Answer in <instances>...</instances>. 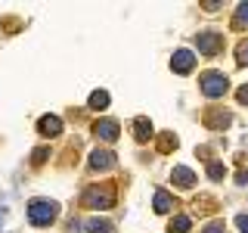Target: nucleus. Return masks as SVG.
Segmentation results:
<instances>
[{
	"instance_id": "nucleus-1",
	"label": "nucleus",
	"mask_w": 248,
	"mask_h": 233,
	"mask_svg": "<svg viewBox=\"0 0 248 233\" xmlns=\"http://www.w3.org/2000/svg\"><path fill=\"white\" fill-rule=\"evenodd\" d=\"M56 202H50V199H34L28 205V221L34 224V227H46V224H53L56 221Z\"/></svg>"
},
{
	"instance_id": "nucleus-2",
	"label": "nucleus",
	"mask_w": 248,
	"mask_h": 233,
	"mask_svg": "<svg viewBox=\"0 0 248 233\" xmlns=\"http://www.w3.org/2000/svg\"><path fill=\"white\" fill-rule=\"evenodd\" d=\"M202 93L205 97H223L227 93V75H220V72H208V75H202Z\"/></svg>"
},
{
	"instance_id": "nucleus-3",
	"label": "nucleus",
	"mask_w": 248,
	"mask_h": 233,
	"mask_svg": "<svg viewBox=\"0 0 248 233\" xmlns=\"http://www.w3.org/2000/svg\"><path fill=\"white\" fill-rule=\"evenodd\" d=\"M84 205H87V208H112L115 196L108 190H96V186H93V190L84 193Z\"/></svg>"
},
{
	"instance_id": "nucleus-4",
	"label": "nucleus",
	"mask_w": 248,
	"mask_h": 233,
	"mask_svg": "<svg viewBox=\"0 0 248 233\" xmlns=\"http://www.w3.org/2000/svg\"><path fill=\"white\" fill-rule=\"evenodd\" d=\"M170 68H174L177 75H189L192 68H196V53L192 50H177L174 56H170Z\"/></svg>"
},
{
	"instance_id": "nucleus-5",
	"label": "nucleus",
	"mask_w": 248,
	"mask_h": 233,
	"mask_svg": "<svg viewBox=\"0 0 248 233\" xmlns=\"http://www.w3.org/2000/svg\"><path fill=\"white\" fill-rule=\"evenodd\" d=\"M118 121H115V118H103V121H99L96 124V137L99 140H106V143H115V140H118Z\"/></svg>"
},
{
	"instance_id": "nucleus-6",
	"label": "nucleus",
	"mask_w": 248,
	"mask_h": 233,
	"mask_svg": "<svg viewBox=\"0 0 248 233\" xmlns=\"http://www.w3.org/2000/svg\"><path fill=\"white\" fill-rule=\"evenodd\" d=\"M220 41H223V37L217 34V31H202V34H199V50L211 56V53L220 50Z\"/></svg>"
},
{
	"instance_id": "nucleus-7",
	"label": "nucleus",
	"mask_w": 248,
	"mask_h": 233,
	"mask_svg": "<svg viewBox=\"0 0 248 233\" xmlns=\"http://www.w3.org/2000/svg\"><path fill=\"white\" fill-rule=\"evenodd\" d=\"M90 168L93 171H106V168H115V155L106 152V150H96L90 155Z\"/></svg>"
},
{
	"instance_id": "nucleus-8",
	"label": "nucleus",
	"mask_w": 248,
	"mask_h": 233,
	"mask_svg": "<svg viewBox=\"0 0 248 233\" xmlns=\"http://www.w3.org/2000/svg\"><path fill=\"white\" fill-rule=\"evenodd\" d=\"M37 128H41V134H44V137H56V134H62V121L56 118V115H44Z\"/></svg>"
},
{
	"instance_id": "nucleus-9",
	"label": "nucleus",
	"mask_w": 248,
	"mask_h": 233,
	"mask_svg": "<svg viewBox=\"0 0 248 233\" xmlns=\"http://www.w3.org/2000/svg\"><path fill=\"white\" fill-rule=\"evenodd\" d=\"M170 181H174L177 186H183V190H186V186H192V183H196V174H192V171L186 168V165H177V168H174V174H170Z\"/></svg>"
},
{
	"instance_id": "nucleus-10",
	"label": "nucleus",
	"mask_w": 248,
	"mask_h": 233,
	"mask_svg": "<svg viewBox=\"0 0 248 233\" xmlns=\"http://www.w3.org/2000/svg\"><path fill=\"white\" fill-rule=\"evenodd\" d=\"M134 137H137V143H149V137H152L149 118H137V121H134Z\"/></svg>"
},
{
	"instance_id": "nucleus-11",
	"label": "nucleus",
	"mask_w": 248,
	"mask_h": 233,
	"mask_svg": "<svg viewBox=\"0 0 248 233\" xmlns=\"http://www.w3.org/2000/svg\"><path fill=\"white\" fill-rule=\"evenodd\" d=\"M230 118H232L230 112H208V124H211V128H227Z\"/></svg>"
},
{
	"instance_id": "nucleus-12",
	"label": "nucleus",
	"mask_w": 248,
	"mask_h": 233,
	"mask_svg": "<svg viewBox=\"0 0 248 233\" xmlns=\"http://www.w3.org/2000/svg\"><path fill=\"white\" fill-rule=\"evenodd\" d=\"M152 208H155V212H158V215H165L168 212V208H170V196H168V193H155V202H152Z\"/></svg>"
},
{
	"instance_id": "nucleus-13",
	"label": "nucleus",
	"mask_w": 248,
	"mask_h": 233,
	"mask_svg": "<svg viewBox=\"0 0 248 233\" xmlns=\"http://www.w3.org/2000/svg\"><path fill=\"white\" fill-rule=\"evenodd\" d=\"M90 106H93V109H106V106H108V93H106V90H96V93L90 97Z\"/></svg>"
},
{
	"instance_id": "nucleus-14",
	"label": "nucleus",
	"mask_w": 248,
	"mask_h": 233,
	"mask_svg": "<svg viewBox=\"0 0 248 233\" xmlns=\"http://www.w3.org/2000/svg\"><path fill=\"white\" fill-rule=\"evenodd\" d=\"M87 233H112V224H106V221H90V224H87Z\"/></svg>"
},
{
	"instance_id": "nucleus-15",
	"label": "nucleus",
	"mask_w": 248,
	"mask_h": 233,
	"mask_svg": "<svg viewBox=\"0 0 248 233\" xmlns=\"http://www.w3.org/2000/svg\"><path fill=\"white\" fill-rule=\"evenodd\" d=\"M248 25V3H239L236 10V28H245Z\"/></svg>"
},
{
	"instance_id": "nucleus-16",
	"label": "nucleus",
	"mask_w": 248,
	"mask_h": 233,
	"mask_svg": "<svg viewBox=\"0 0 248 233\" xmlns=\"http://www.w3.org/2000/svg\"><path fill=\"white\" fill-rule=\"evenodd\" d=\"M189 227H192V221H189V217H177V221L170 224V230H174V233H186Z\"/></svg>"
},
{
	"instance_id": "nucleus-17",
	"label": "nucleus",
	"mask_w": 248,
	"mask_h": 233,
	"mask_svg": "<svg viewBox=\"0 0 248 233\" xmlns=\"http://www.w3.org/2000/svg\"><path fill=\"white\" fill-rule=\"evenodd\" d=\"M208 177H211V181H220V177H223V165H220V162H211V165H208Z\"/></svg>"
},
{
	"instance_id": "nucleus-18",
	"label": "nucleus",
	"mask_w": 248,
	"mask_h": 233,
	"mask_svg": "<svg viewBox=\"0 0 248 233\" xmlns=\"http://www.w3.org/2000/svg\"><path fill=\"white\" fill-rule=\"evenodd\" d=\"M236 59H239V62H242V66H245V62H248V44H242V47H239V53H236Z\"/></svg>"
},
{
	"instance_id": "nucleus-19",
	"label": "nucleus",
	"mask_w": 248,
	"mask_h": 233,
	"mask_svg": "<svg viewBox=\"0 0 248 233\" xmlns=\"http://www.w3.org/2000/svg\"><path fill=\"white\" fill-rule=\"evenodd\" d=\"M239 103L248 106V84H242V87H239Z\"/></svg>"
},
{
	"instance_id": "nucleus-20",
	"label": "nucleus",
	"mask_w": 248,
	"mask_h": 233,
	"mask_svg": "<svg viewBox=\"0 0 248 233\" xmlns=\"http://www.w3.org/2000/svg\"><path fill=\"white\" fill-rule=\"evenodd\" d=\"M205 233H223V224H220V221H214V224H211V227H208Z\"/></svg>"
},
{
	"instance_id": "nucleus-21",
	"label": "nucleus",
	"mask_w": 248,
	"mask_h": 233,
	"mask_svg": "<svg viewBox=\"0 0 248 233\" xmlns=\"http://www.w3.org/2000/svg\"><path fill=\"white\" fill-rule=\"evenodd\" d=\"M239 230H242V233H248V215H242V217H239Z\"/></svg>"
},
{
	"instance_id": "nucleus-22",
	"label": "nucleus",
	"mask_w": 248,
	"mask_h": 233,
	"mask_svg": "<svg viewBox=\"0 0 248 233\" xmlns=\"http://www.w3.org/2000/svg\"><path fill=\"white\" fill-rule=\"evenodd\" d=\"M239 183H248V171H242V174H239Z\"/></svg>"
},
{
	"instance_id": "nucleus-23",
	"label": "nucleus",
	"mask_w": 248,
	"mask_h": 233,
	"mask_svg": "<svg viewBox=\"0 0 248 233\" xmlns=\"http://www.w3.org/2000/svg\"><path fill=\"white\" fill-rule=\"evenodd\" d=\"M0 221H3V208H0Z\"/></svg>"
}]
</instances>
